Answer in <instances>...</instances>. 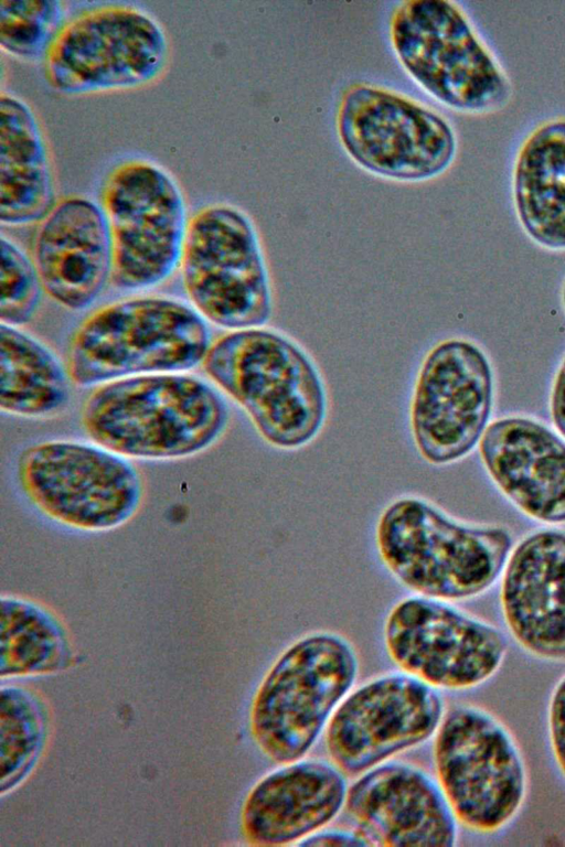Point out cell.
I'll return each instance as SVG.
<instances>
[{
  "label": "cell",
  "instance_id": "19",
  "mask_svg": "<svg viewBox=\"0 0 565 847\" xmlns=\"http://www.w3.org/2000/svg\"><path fill=\"white\" fill-rule=\"evenodd\" d=\"M34 265L44 291L71 310L89 307L113 269V245L100 204L68 196L41 221L34 243Z\"/></svg>",
  "mask_w": 565,
  "mask_h": 847
},
{
  "label": "cell",
  "instance_id": "14",
  "mask_svg": "<svg viewBox=\"0 0 565 847\" xmlns=\"http://www.w3.org/2000/svg\"><path fill=\"white\" fill-rule=\"evenodd\" d=\"M384 645L398 669L438 690L455 691L491 679L508 652V641L495 626L447 601L417 594L387 614Z\"/></svg>",
  "mask_w": 565,
  "mask_h": 847
},
{
  "label": "cell",
  "instance_id": "8",
  "mask_svg": "<svg viewBox=\"0 0 565 847\" xmlns=\"http://www.w3.org/2000/svg\"><path fill=\"white\" fill-rule=\"evenodd\" d=\"M167 33L146 10L104 3L66 19L43 62L47 84L63 95L142 87L163 73Z\"/></svg>",
  "mask_w": 565,
  "mask_h": 847
},
{
  "label": "cell",
  "instance_id": "21",
  "mask_svg": "<svg viewBox=\"0 0 565 847\" xmlns=\"http://www.w3.org/2000/svg\"><path fill=\"white\" fill-rule=\"evenodd\" d=\"M56 204L52 162L41 125L21 98L0 96V222L42 221Z\"/></svg>",
  "mask_w": 565,
  "mask_h": 847
},
{
  "label": "cell",
  "instance_id": "29",
  "mask_svg": "<svg viewBox=\"0 0 565 847\" xmlns=\"http://www.w3.org/2000/svg\"><path fill=\"white\" fill-rule=\"evenodd\" d=\"M551 411L555 427L565 437V361L553 388Z\"/></svg>",
  "mask_w": 565,
  "mask_h": 847
},
{
  "label": "cell",
  "instance_id": "7",
  "mask_svg": "<svg viewBox=\"0 0 565 847\" xmlns=\"http://www.w3.org/2000/svg\"><path fill=\"white\" fill-rule=\"evenodd\" d=\"M406 73L449 108L480 114L505 104L510 84L461 9L446 0H407L390 23Z\"/></svg>",
  "mask_w": 565,
  "mask_h": 847
},
{
  "label": "cell",
  "instance_id": "9",
  "mask_svg": "<svg viewBox=\"0 0 565 847\" xmlns=\"http://www.w3.org/2000/svg\"><path fill=\"white\" fill-rule=\"evenodd\" d=\"M18 480L31 504L75 529L104 532L127 523L143 497V480L130 459L95 442L50 440L29 447Z\"/></svg>",
  "mask_w": 565,
  "mask_h": 847
},
{
  "label": "cell",
  "instance_id": "1",
  "mask_svg": "<svg viewBox=\"0 0 565 847\" xmlns=\"http://www.w3.org/2000/svg\"><path fill=\"white\" fill-rule=\"evenodd\" d=\"M230 418L223 396L183 373L138 375L100 385L87 398V436L128 459L173 460L201 453L224 433Z\"/></svg>",
  "mask_w": 565,
  "mask_h": 847
},
{
  "label": "cell",
  "instance_id": "28",
  "mask_svg": "<svg viewBox=\"0 0 565 847\" xmlns=\"http://www.w3.org/2000/svg\"><path fill=\"white\" fill-rule=\"evenodd\" d=\"M300 846H369L362 835L353 829L323 828L303 840Z\"/></svg>",
  "mask_w": 565,
  "mask_h": 847
},
{
  "label": "cell",
  "instance_id": "3",
  "mask_svg": "<svg viewBox=\"0 0 565 847\" xmlns=\"http://www.w3.org/2000/svg\"><path fill=\"white\" fill-rule=\"evenodd\" d=\"M203 366L274 447L300 448L323 426L327 396L321 377L305 352L280 334L236 330L212 343Z\"/></svg>",
  "mask_w": 565,
  "mask_h": 847
},
{
  "label": "cell",
  "instance_id": "22",
  "mask_svg": "<svg viewBox=\"0 0 565 847\" xmlns=\"http://www.w3.org/2000/svg\"><path fill=\"white\" fill-rule=\"evenodd\" d=\"M513 196L529 236L544 247L565 248V118L541 125L523 142Z\"/></svg>",
  "mask_w": 565,
  "mask_h": 847
},
{
  "label": "cell",
  "instance_id": "13",
  "mask_svg": "<svg viewBox=\"0 0 565 847\" xmlns=\"http://www.w3.org/2000/svg\"><path fill=\"white\" fill-rule=\"evenodd\" d=\"M440 690L401 669L354 686L323 733L329 760L360 774L433 739L446 715Z\"/></svg>",
  "mask_w": 565,
  "mask_h": 847
},
{
  "label": "cell",
  "instance_id": "26",
  "mask_svg": "<svg viewBox=\"0 0 565 847\" xmlns=\"http://www.w3.org/2000/svg\"><path fill=\"white\" fill-rule=\"evenodd\" d=\"M43 286L34 265L11 239L1 237L0 319L19 328L34 315Z\"/></svg>",
  "mask_w": 565,
  "mask_h": 847
},
{
  "label": "cell",
  "instance_id": "4",
  "mask_svg": "<svg viewBox=\"0 0 565 847\" xmlns=\"http://www.w3.org/2000/svg\"><path fill=\"white\" fill-rule=\"evenodd\" d=\"M358 675L356 651L338 633L312 632L284 648L249 708V731L263 755L276 764L307 757Z\"/></svg>",
  "mask_w": 565,
  "mask_h": 847
},
{
  "label": "cell",
  "instance_id": "5",
  "mask_svg": "<svg viewBox=\"0 0 565 847\" xmlns=\"http://www.w3.org/2000/svg\"><path fill=\"white\" fill-rule=\"evenodd\" d=\"M211 345L206 320L184 302L125 299L97 310L78 326L70 345L68 373L84 387L182 373L203 363Z\"/></svg>",
  "mask_w": 565,
  "mask_h": 847
},
{
  "label": "cell",
  "instance_id": "10",
  "mask_svg": "<svg viewBox=\"0 0 565 847\" xmlns=\"http://www.w3.org/2000/svg\"><path fill=\"white\" fill-rule=\"evenodd\" d=\"M113 245L111 281L141 290L180 265L189 219L183 192L163 167L132 159L114 167L102 189Z\"/></svg>",
  "mask_w": 565,
  "mask_h": 847
},
{
  "label": "cell",
  "instance_id": "24",
  "mask_svg": "<svg viewBox=\"0 0 565 847\" xmlns=\"http://www.w3.org/2000/svg\"><path fill=\"white\" fill-rule=\"evenodd\" d=\"M66 645L64 628L50 610L25 598H1L2 658L51 662L61 656Z\"/></svg>",
  "mask_w": 565,
  "mask_h": 847
},
{
  "label": "cell",
  "instance_id": "17",
  "mask_svg": "<svg viewBox=\"0 0 565 847\" xmlns=\"http://www.w3.org/2000/svg\"><path fill=\"white\" fill-rule=\"evenodd\" d=\"M348 776L330 760L302 758L264 774L241 812L244 838L256 846L300 845L345 806Z\"/></svg>",
  "mask_w": 565,
  "mask_h": 847
},
{
  "label": "cell",
  "instance_id": "16",
  "mask_svg": "<svg viewBox=\"0 0 565 847\" xmlns=\"http://www.w3.org/2000/svg\"><path fill=\"white\" fill-rule=\"evenodd\" d=\"M344 808L369 846L458 841L460 825L436 776L409 762L390 760L356 776Z\"/></svg>",
  "mask_w": 565,
  "mask_h": 847
},
{
  "label": "cell",
  "instance_id": "15",
  "mask_svg": "<svg viewBox=\"0 0 565 847\" xmlns=\"http://www.w3.org/2000/svg\"><path fill=\"white\" fill-rule=\"evenodd\" d=\"M492 405V376L472 343L448 340L426 356L416 382L411 424L416 448L429 463L446 464L480 440Z\"/></svg>",
  "mask_w": 565,
  "mask_h": 847
},
{
  "label": "cell",
  "instance_id": "23",
  "mask_svg": "<svg viewBox=\"0 0 565 847\" xmlns=\"http://www.w3.org/2000/svg\"><path fill=\"white\" fill-rule=\"evenodd\" d=\"M71 376L57 356L19 328H0V408L22 417L62 410L71 397Z\"/></svg>",
  "mask_w": 565,
  "mask_h": 847
},
{
  "label": "cell",
  "instance_id": "11",
  "mask_svg": "<svg viewBox=\"0 0 565 847\" xmlns=\"http://www.w3.org/2000/svg\"><path fill=\"white\" fill-rule=\"evenodd\" d=\"M193 308L215 325L243 330L270 318L268 274L256 229L241 210L213 204L189 222L181 257Z\"/></svg>",
  "mask_w": 565,
  "mask_h": 847
},
{
  "label": "cell",
  "instance_id": "6",
  "mask_svg": "<svg viewBox=\"0 0 565 847\" xmlns=\"http://www.w3.org/2000/svg\"><path fill=\"white\" fill-rule=\"evenodd\" d=\"M436 779L460 826L491 835L509 826L526 800L529 778L520 746L489 710L459 704L433 738Z\"/></svg>",
  "mask_w": 565,
  "mask_h": 847
},
{
  "label": "cell",
  "instance_id": "2",
  "mask_svg": "<svg viewBox=\"0 0 565 847\" xmlns=\"http://www.w3.org/2000/svg\"><path fill=\"white\" fill-rule=\"evenodd\" d=\"M380 557L417 596L447 602L486 591L502 571L512 546L503 527L458 522L429 502L401 497L376 528Z\"/></svg>",
  "mask_w": 565,
  "mask_h": 847
},
{
  "label": "cell",
  "instance_id": "12",
  "mask_svg": "<svg viewBox=\"0 0 565 847\" xmlns=\"http://www.w3.org/2000/svg\"><path fill=\"white\" fill-rule=\"evenodd\" d=\"M340 142L362 169L391 180L434 179L452 163L457 140L438 112L390 89L350 86L340 100Z\"/></svg>",
  "mask_w": 565,
  "mask_h": 847
},
{
  "label": "cell",
  "instance_id": "27",
  "mask_svg": "<svg viewBox=\"0 0 565 847\" xmlns=\"http://www.w3.org/2000/svg\"><path fill=\"white\" fill-rule=\"evenodd\" d=\"M546 722L550 749L565 780V674L559 677L550 694Z\"/></svg>",
  "mask_w": 565,
  "mask_h": 847
},
{
  "label": "cell",
  "instance_id": "30",
  "mask_svg": "<svg viewBox=\"0 0 565 847\" xmlns=\"http://www.w3.org/2000/svg\"><path fill=\"white\" fill-rule=\"evenodd\" d=\"M563 297H564V304H565V288H564V294H563Z\"/></svg>",
  "mask_w": 565,
  "mask_h": 847
},
{
  "label": "cell",
  "instance_id": "20",
  "mask_svg": "<svg viewBox=\"0 0 565 847\" xmlns=\"http://www.w3.org/2000/svg\"><path fill=\"white\" fill-rule=\"evenodd\" d=\"M483 464L501 492L544 523L565 522V442L526 418L494 421L479 443Z\"/></svg>",
  "mask_w": 565,
  "mask_h": 847
},
{
  "label": "cell",
  "instance_id": "18",
  "mask_svg": "<svg viewBox=\"0 0 565 847\" xmlns=\"http://www.w3.org/2000/svg\"><path fill=\"white\" fill-rule=\"evenodd\" d=\"M501 608L515 642L531 655L565 662V533L541 530L512 551Z\"/></svg>",
  "mask_w": 565,
  "mask_h": 847
},
{
  "label": "cell",
  "instance_id": "25",
  "mask_svg": "<svg viewBox=\"0 0 565 847\" xmlns=\"http://www.w3.org/2000/svg\"><path fill=\"white\" fill-rule=\"evenodd\" d=\"M65 21L57 0H1L0 47L22 61H43Z\"/></svg>",
  "mask_w": 565,
  "mask_h": 847
}]
</instances>
